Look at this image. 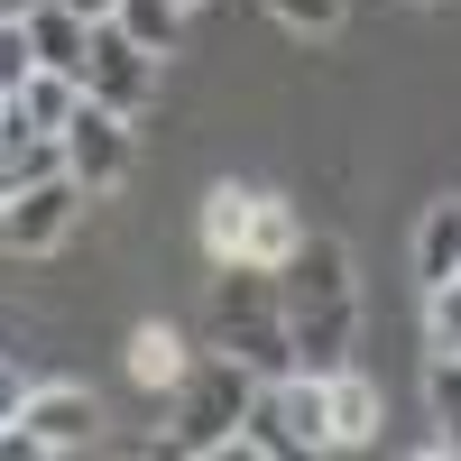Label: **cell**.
<instances>
[{
    "label": "cell",
    "instance_id": "6da1fadb",
    "mask_svg": "<svg viewBox=\"0 0 461 461\" xmlns=\"http://www.w3.org/2000/svg\"><path fill=\"white\" fill-rule=\"evenodd\" d=\"M258 388L267 378L240 360V351H194V369L167 388V434H158V452H221L230 434H240V415L258 406Z\"/></svg>",
    "mask_w": 461,
    "mask_h": 461
},
{
    "label": "cell",
    "instance_id": "3957f363",
    "mask_svg": "<svg viewBox=\"0 0 461 461\" xmlns=\"http://www.w3.org/2000/svg\"><path fill=\"white\" fill-rule=\"evenodd\" d=\"M56 158H65V176L84 185V194H121L130 167H139V130H130V111H111V102L84 93V111L56 130Z\"/></svg>",
    "mask_w": 461,
    "mask_h": 461
},
{
    "label": "cell",
    "instance_id": "ffe728a7",
    "mask_svg": "<svg viewBox=\"0 0 461 461\" xmlns=\"http://www.w3.org/2000/svg\"><path fill=\"white\" fill-rule=\"evenodd\" d=\"M37 74V37H28V19H0V93H19Z\"/></svg>",
    "mask_w": 461,
    "mask_h": 461
},
{
    "label": "cell",
    "instance_id": "e0dca14e",
    "mask_svg": "<svg viewBox=\"0 0 461 461\" xmlns=\"http://www.w3.org/2000/svg\"><path fill=\"white\" fill-rule=\"evenodd\" d=\"M121 28L139 37L148 56H176L185 47V0H121Z\"/></svg>",
    "mask_w": 461,
    "mask_h": 461
},
{
    "label": "cell",
    "instance_id": "2e32d148",
    "mask_svg": "<svg viewBox=\"0 0 461 461\" xmlns=\"http://www.w3.org/2000/svg\"><path fill=\"white\" fill-rule=\"evenodd\" d=\"M425 406H434V443L425 452H461V351H434L425 360Z\"/></svg>",
    "mask_w": 461,
    "mask_h": 461
},
{
    "label": "cell",
    "instance_id": "8fae6325",
    "mask_svg": "<svg viewBox=\"0 0 461 461\" xmlns=\"http://www.w3.org/2000/svg\"><path fill=\"white\" fill-rule=\"evenodd\" d=\"M28 37H37V65H65V74H84V56H93V19L65 10V0H37Z\"/></svg>",
    "mask_w": 461,
    "mask_h": 461
},
{
    "label": "cell",
    "instance_id": "ba28073f",
    "mask_svg": "<svg viewBox=\"0 0 461 461\" xmlns=\"http://www.w3.org/2000/svg\"><path fill=\"white\" fill-rule=\"evenodd\" d=\"M277 286H286V304H314V295H351V249H341L332 230H304V240H295V258L277 267Z\"/></svg>",
    "mask_w": 461,
    "mask_h": 461
},
{
    "label": "cell",
    "instance_id": "7c38bea8",
    "mask_svg": "<svg viewBox=\"0 0 461 461\" xmlns=\"http://www.w3.org/2000/svg\"><path fill=\"white\" fill-rule=\"evenodd\" d=\"M249 203H258V185H212L203 194V258H249Z\"/></svg>",
    "mask_w": 461,
    "mask_h": 461
},
{
    "label": "cell",
    "instance_id": "ac0fdd59",
    "mask_svg": "<svg viewBox=\"0 0 461 461\" xmlns=\"http://www.w3.org/2000/svg\"><path fill=\"white\" fill-rule=\"evenodd\" d=\"M425 351H461V277L425 286Z\"/></svg>",
    "mask_w": 461,
    "mask_h": 461
},
{
    "label": "cell",
    "instance_id": "8992f818",
    "mask_svg": "<svg viewBox=\"0 0 461 461\" xmlns=\"http://www.w3.org/2000/svg\"><path fill=\"white\" fill-rule=\"evenodd\" d=\"M286 341H295V369H304V378L351 369V351H360V295H314V304H286Z\"/></svg>",
    "mask_w": 461,
    "mask_h": 461
},
{
    "label": "cell",
    "instance_id": "5b68a950",
    "mask_svg": "<svg viewBox=\"0 0 461 461\" xmlns=\"http://www.w3.org/2000/svg\"><path fill=\"white\" fill-rule=\"evenodd\" d=\"M84 93L93 102H111V111H139L158 102V56L139 47V37L121 28V19H93V56H84Z\"/></svg>",
    "mask_w": 461,
    "mask_h": 461
},
{
    "label": "cell",
    "instance_id": "9c48e42d",
    "mask_svg": "<svg viewBox=\"0 0 461 461\" xmlns=\"http://www.w3.org/2000/svg\"><path fill=\"white\" fill-rule=\"evenodd\" d=\"M323 397H332V452H369L378 434H388V397H378L360 369H332Z\"/></svg>",
    "mask_w": 461,
    "mask_h": 461
},
{
    "label": "cell",
    "instance_id": "603a6c76",
    "mask_svg": "<svg viewBox=\"0 0 461 461\" xmlns=\"http://www.w3.org/2000/svg\"><path fill=\"white\" fill-rule=\"evenodd\" d=\"M28 10H37V0H0V19H28Z\"/></svg>",
    "mask_w": 461,
    "mask_h": 461
},
{
    "label": "cell",
    "instance_id": "5bb4252c",
    "mask_svg": "<svg viewBox=\"0 0 461 461\" xmlns=\"http://www.w3.org/2000/svg\"><path fill=\"white\" fill-rule=\"evenodd\" d=\"M19 111H28V130H65L74 111H84V74H65V65H37L28 84H19Z\"/></svg>",
    "mask_w": 461,
    "mask_h": 461
},
{
    "label": "cell",
    "instance_id": "44dd1931",
    "mask_svg": "<svg viewBox=\"0 0 461 461\" xmlns=\"http://www.w3.org/2000/svg\"><path fill=\"white\" fill-rule=\"evenodd\" d=\"M28 388H37V378H28V369H19L10 351H0V425H10V415L28 406Z\"/></svg>",
    "mask_w": 461,
    "mask_h": 461
},
{
    "label": "cell",
    "instance_id": "30bf717a",
    "mask_svg": "<svg viewBox=\"0 0 461 461\" xmlns=\"http://www.w3.org/2000/svg\"><path fill=\"white\" fill-rule=\"evenodd\" d=\"M185 369H194V341H185L176 323H139V332H130V378H139L148 397H167Z\"/></svg>",
    "mask_w": 461,
    "mask_h": 461
},
{
    "label": "cell",
    "instance_id": "d4e9b609",
    "mask_svg": "<svg viewBox=\"0 0 461 461\" xmlns=\"http://www.w3.org/2000/svg\"><path fill=\"white\" fill-rule=\"evenodd\" d=\"M0 102H10V93H0Z\"/></svg>",
    "mask_w": 461,
    "mask_h": 461
},
{
    "label": "cell",
    "instance_id": "9a60e30c",
    "mask_svg": "<svg viewBox=\"0 0 461 461\" xmlns=\"http://www.w3.org/2000/svg\"><path fill=\"white\" fill-rule=\"evenodd\" d=\"M295 240H304V212H295L286 194H267V185H258V203H249V258H258V267H286Z\"/></svg>",
    "mask_w": 461,
    "mask_h": 461
},
{
    "label": "cell",
    "instance_id": "7a4b0ae2",
    "mask_svg": "<svg viewBox=\"0 0 461 461\" xmlns=\"http://www.w3.org/2000/svg\"><path fill=\"white\" fill-rule=\"evenodd\" d=\"M212 341L221 351H240L258 378H286L295 369V341H286V286H277V267H258V258H221V277H212Z\"/></svg>",
    "mask_w": 461,
    "mask_h": 461
},
{
    "label": "cell",
    "instance_id": "277c9868",
    "mask_svg": "<svg viewBox=\"0 0 461 461\" xmlns=\"http://www.w3.org/2000/svg\"><path fill=\"white\" fill-rule=\"evenodd\" d=\"M84 185H74L65 167H47V176H28L10 203H0V249L10 258H47V249H65L74 240V221H84Z\"/></svg>",
    "mask_w": 461,
    "mask_h": 461
},
{
    "label": "cell",
    "instance_id": "d6986e66",
    "mask_svg": "<svg viewBox=\"0 0 461 461\" xmlns=\"http://www.w3.org/2000/svg\"><path fill=\"white\" fill-rule=\"evenodd\" d=\"M341 10H351V0H267V19L295 28V37H332V28H341Z\"/></svg>",
    "mask_w": 461,
    "mask_h": 461
},
{
    "label": "cell",
    "instance_id": "4fadbf2b",
    "mask_svg": "<svg viewBox=\"0 0 461 461\" xmlns=\"http://www.w3.org/2000/svg\"><path fill=\"white\" fill-rule=\"evenodd\" d=\"M415 277H425V286L461 277V194L425 203V221H415Z\"/></svg>",
    "mask_w": 461,
    "mask_h": 461
},
{
    "label": "cell",
    "instance_id": "52a82bcc",
    "mask_svg": "<svg viewBox=\"0 0 461 461\" xmlns=\"http://www.w3.org/2000/svg\"><path fill=\"white\" fill-rule=\"evenodd\" d=\"M19 425H37L47 452H93V443H102V397L74 388V378H37L28 406H19Z\"/></svg>",
    "mask_w": 461,
    "mask_h": 461
},
{
    "label": "cell",
    "instance_id": "7402d4cb",
    "mask_svg": "<svg viewBox=\"0 0 461 461\" xmlns=\"http://www.w3.org/2000/svg\"><path fill=\"white\" fill-rule=\"evenodd\" d=\"M65 10H84V19H121V0H65Z\"/></svg>",
    "mask_w": 461,
    "mask_h": 461
},
{
    "label": "cell",
    "instance_id": "cb8c5ba5",
    "mask_svg": "<svg viewBox=\"0 0 461 461\" xmlns=\"http://www.w3.org/2000/svg\"><path fill=\"white\" fill-rule=\"evenodd\" d=\"M185 10H203V0H185Z\"/></svg>",
    "mask_w": 461,
    "mask_h": 461
}]
</instances>
